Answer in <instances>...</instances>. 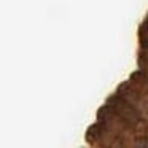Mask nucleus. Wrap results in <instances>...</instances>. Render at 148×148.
I'll return each instance as SVG.
<instances>
[{
  "mask_svg": "<svg viewBox=\"0 0 148 148\" xmlns=\"http://www.w3.org/2000/svg\"><path fill=\"white\" fill-rule=\"evenodd\" d=\"M102 135V129L99 127V124H94V126H91L89 127V131L86 132V138L89 142H96V140H99V137Z\"/></svg>",
  "mask_w": 148,
  "mask_h": 148,
  "instance_id": "1",
  "label": "nucleus"
}]
</instances>
